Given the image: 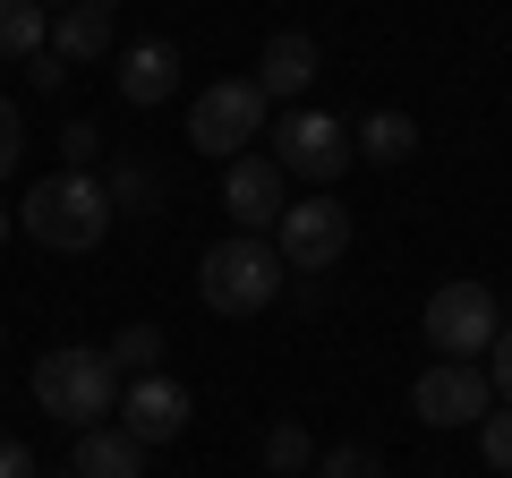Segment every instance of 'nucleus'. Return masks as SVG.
Here are the masks:
<instances>
[{"label":"nucleus","mask_w":512,"mask_h":478,"mask_svg":"<svg viewBox=\"0 0 512 478\" xmlns=\"http://www.w3.org/2000/svg\"><path fill=\"white\" fill-rule=\"evenodd\" d=\"M282 291H291V265H282L274 231H231L197 257V299L214 316H256V308H274Z\"/></svg>","instance_id":"f257e3e1"},{"label":"nucleus","mask_w":512,"mask_h":478,"mask_svg":"<svg viewBox=\"0 0 512 478\" xmlns=\"http://www.w3.org/2000/svg\"><path fill=\"white\" fill-rule=\"evenodd\" d=\"M18 231L43 239V248H60V257L103 248V231H111L103 171H52V180H35V188H26V205H18Z\"/></svg>","instance_id":"f03ea898"},{"label":"nucleus","mask_w":512,"mask_h":478,"mask_svg":"<svg viewBox=\"0 0 512 478\" xmlns=\"http://www.w3.org/2000/svg\"><path fill=\"white\" fill-rule=\"evenodd\" d=\"M35 402L52 410L60 427H103L111 410H120V368H111L94 342H69V350H43L35 359Z\"/></svg>","instance_id":"7ed1b4c3"},{"label":"nucleus","mask_w":512,"mask_h":478,"mask_svg":"<svg viewBox=\"0 0 512 478\" xmlns=\"http://www.w3.org/2000/svg\"><path fill=\"white\" fill-rule=\"evenodd\" d=\"M265 129H274V103H265L256 77H214V86L188 103V146L214 154V163L256 154V137H265Z\"/></svg>","instance_id":"20e7f679"},{"label":"nucleus","mask_w":512,"mask_h":478,"mask_svg":"<svg viewBox=\"0 0 512 478\" xmlns=\"http://www.w3.org/2000/svg\"><path fill=\"white\" fill-rule=\"evenodd\" d=\"M427 342H436V359H487V342L504 333V308H495V291L487 282H436L427 291Z\"/></svg>","instance_id":"39448f33"},{"label":"nucleus","mask_w":512,"mask_h":478,"mask_svg":"<svg viewBox=\"0 0 512 478\" xmlns=\"http://www.w3.org/2000/svg\"><path fill=\"white\" fill-rule=\"evenodd\" d=\"M265 137H274L265 154H274L291 180H316V188H333L350 163H359V146H350V129L333 120V111H291V120H274Z\"/></svg>","instance_id":"423d86ee"},{"label":"nucleus","mask_w":512,"mask_h":478,"mask_svg":"<svg viewBox=\"0 0 512 478\" xmlns=\"http://www.w3.org/2000/svg\"><path fill=\"white\" fill-rule=\"evenodd\" d=\"M274 248H282V265H291V274H333V265H342V248H350V205H333V188L282 205Z\"/></svg>","instance_id":"0eeeda50"},{"label":"nucleus","mask_w":512,"mask_h":478,"mask_svg":"<svg viewBox=\"0 0 512 478\" xmlns=\"http://www.w3.org/2000/svg\"><path fill=\"white\" fill-rule=\"evenodd\" d=\"M410 410H419L427 427H478L495 410V385L478 359H436V368L410 385Z\"/></svg>","instance_id":"6e6552de"},{"label":"nucleus","mask_w":512,"mask_h":478,"mask_svg":"<svg viewBox=\"0 0 512 478\" xmlns=\"http://www.w3.org/2000/svg\"><path fill=\"white\" fill-rule=\"evenodd\" d=\"M188 410H197V402H188L180 376H128V385H120V427L146 444V453L171 444V436H188Z\"/></svg>","instance_id":"1a4fd4ad"},{"label":"nucleus","mask_w":512,"mask_h":478,"mask_svg":"<svg viewBox=\"0 0 512 478\" xmlns=\"http://www.w3.org/2000/svg\"><path fill=\"white\" fill-rule=\"evenodd\" d=\"M282 188H291V171H282L274 154H239V163L222 171V205H231V222H239V231H274V222H282V205H291Z\"/></svg>","instance_id":"9d476101"},{"label":"nucleus","mask_w":512,"mask_h":478,"mask_svg":"<svg viewBox=\"0 0 512 478\" xmlns=\"http://www.w3.org/2000/svg\"><path fill=\"white\" fill-rule=\"evenodd\" d=\"M120 103H137V111H154V103H171L180 94V52H171L163 35H146V43H128L120 52Z\"/></svg>","instance_id":"9b49d317"},{"label":"nucleus","mask_w":512,"mask_h":478,"mask_svg":"<svg viewBox=\"0 0 512 478\" xmlns=\"http://www.w3.org/2000/svg\"><path fill=\"white\" fill-rule=\"evenodd\" d=\"M316 69H325V52H316L308 35H291V26H282L265 52H256V86H265V103H291V94H308Z\"/></svg>","instance_id":"f8f14e48"},{"label":"nucleus","mask_w":512,"mask_h":478,"mask_svg":"<svg viewBox=\"0 0 512 478\" xmlns=\"http://www.w3.org/2000/svg\"><path fill=\"white\" fill-rule=\"evenodd\" d=\"M111 9H120V0H77V9H60V18H52V43H43V52L69 60V69L103 60V52H111Z\"/></svg>","instance_id":"ddd939ff"},{"label":"nucleus","mask_w":512,"mask_h":478,"mask_svg":"<svg viewBox=\"0 0 512 478\" xmlns=\"http://www.w3.org/2000/svg\"><path fill=\"white\" fill-rule=\"evenodd\" d=\"M69 478H146V444L128 427H86L69 453Z\"/></svg>","instance_id":"4468645a"},{"label":"nucleus","mask_w":512,"mask_h":478,"mask_svg":"<svg viewBox=\"0 0 512 478\" xmlns=\"http://www.w3.org/2000/svg\"><path fill=\"white\" fill-rule=\"evenodd\" d=\"M350 146H359V163H410V154H419V120H410V111H367L359 129H350Z\"/></svg>","instance_id":"2eb2a0df"},{"label":"nucleus","mask_w":512,"mask_h":478,"mask_svg":"<svg viewBox=\"0 0 512 478\" xmlns=\"http://www.w3.org/2000/svg\"><path fill=\"white\" fill-rule=\"evenodd\" d=\"M256 461H265L274 478H308L316 470V436L299 419H274V427H265V444H256Z\"/></svg>","instance_id":"dca6fc26"},{"label":"nucleus","mask_w":512,"mask_h":478,"mask_svg":"<svg viewBox=\"0 0 512 478\" xmlns=\"http://www.w3.org/2000/svg\"><path fill=\"white\" fill-rule=\"evenodd\" d=\"M43 43H52L43 0H0V60H35Z\"/></svg>","instance_id":"f3484780"},{"label":"nucleus","mask_w":512,"mask_h":478,"mask_svg":"<svg viewBox=\"0 0 512 478\" xmlns=\"http://www.w3.org/2000/svg\"><path fill=\"white\" fill-rule=\"evenodd\" d=\"M103 188H111V214H154L163 205V171L154 163H111Z\"/></svg>","instance_id":"a211bd4d"},{"label":"nucleus","mask_w":512,"mask_h":478,"mask_svg":"<svg viewBox=\"0 0 512 478\" xmlns=\"http://www.w3.org/2000/svg\"><path fill=\"white\" fill-rule=\"evenodd\" d=\"M163 325H120V342H111L103 350V359H111V368H120V385H128V376H163Z\"/></svg>","instance_id":"6ab92c4d"},{"label":"nucleus","mask_w":512,"mask_h":478,"mask_svg":"<svg viewBox=\"0 0 512 478\" xmlns=\"http://www.w3.org/2000/svg\"><path fill=\"white\" fill-rule=\"evenodd\" d=\"M316 478H384V461H376V444H325Z\"/></svg>","instance_id":"aec40b11"},{"label":"nucleus","mask_w":512,"mask_h":478,"mask_svg":"<svg viewBox=\"0 0 512 478\" xmlns=\"http://www.w3.org/2000/svg\"><path fill=\"white\" fill-rule=\"evenodd\" d=\"M478 453H487V470H495V478H512V402L478 419Z\"/></svg>","instance_id":"412c9836"},{"label":"nucleus","mask_w":512,"mask_h":478,"mask_svg":"<svg viewBox=\"0 0 512 478\" xmlns=\"http://www.w3.org/2000/svg\"><path fill=\"white\" fill-rule=\"evenodd\" d=\"M103 163V129H94V120H69V129H60V171H94Z\"/></svg>","instance_id":"4be33fe9"},{"label":"nucleus","mask_w":512,"mask_h":478,"mask_svg":"<svg viewBox=\"0 0 512 478\" xmlns=\"http://www.w3.org/2000/svg\"><path fill=\"white\" fill-rule=\"evenodd\" d=\"M18 163H26V120H18V103L0 94V180H9Z\"/></svg>","instance_id":"5701e85b"},{"label":"nucleus","mask_w":512,"mask_h":478,"mask_svg":"<svg viewBox=\"0 0 512 478\" xmlns=\"http://www.w3.org/2000/svg\"><path fill=\"white\" fill-rule=\"evenodd\" d=\"M487 385H495V402H512V325L487 342Z\"/></svg>","instance_id":"b1692460"},{"label":"nucleus","mask_w":512,"mask_h":478,"mask_svg":"<svg viewBox=\"0 0 512 478\" xmlns=\"http://www.w3.org/2000/svg\"><path fill=\"white\" fill-rule=\"evenodd\" d=\"M26 77H35V94H52V86H69V60H52V52H35V60H26Z\"/></svg>","instance_id":"393cba45"},{"label":"nucleus","mask_w":512,"mask_h":478,"mask_svg":"<svg viewBox=\"0 0 512 478\" xmlns=\"http://www.w3.org/2000/svg\"><path fill=\"white\" fill-rule=\"evenodd\" d=\"M0 478H35V453L18 436H0Z\"/></svg>","instance_id":"a878e982"},{"label":"nucleus","mask_w":512,"mask_h":478,"mask_svg":"<svg viewBox=\"0 0 512 478\" xmlns=\"http://www.w3.org/2000/svg\"><path fill=\"white\" fill-rule=\"evenodd\" d=\"M9 231H18V214H9V205H0V239H9Z\"/></svg>","instance_id":"bb28decb"},{"label":"nucleus","mask_w":512,"mask_h":478,"mask_svg":"<svg viewBox=\"0 0 512 478\" xmlns=\"http://www.w3.org/2000/svg\"><path fill=\"white\" fill-rule=\"evenodd\" d=\"M52 9H77V0H52Z\"/></svg>","instance_id":"cd10ccee"},{"label":"nucleus","mask_w":512,"mask_h":478,"mask_svg":"<svg viewBox=\"0 0 512 478\" xmlns=\"http://www.w3.org/2000/svg\"><path fill=\"white\" fill-rule=\"evenodd\" d=\"M308 478H316V470H308Z\"/></svg>","instance_id":"c85d7f7f"}]
</instances>
